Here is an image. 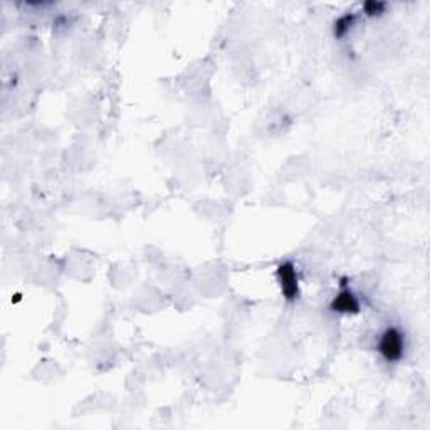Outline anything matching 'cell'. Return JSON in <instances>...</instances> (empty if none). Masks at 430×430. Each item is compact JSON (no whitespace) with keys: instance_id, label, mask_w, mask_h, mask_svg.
I'll list each match as a JSON object with an SVG mask.
<instances>
[{"instance_id":"cell-1","label":"cell","mask_w":430,"mask_h":430,"mask_svg":"<svg viewBox=\"0 0 430 430\" xmlns=\"http://www.w3.org/2000/svg\"><path fill=\"white\" fill-rule=\"evenodd\" d=\"M378 351L389 363L400 362L405 355V335L395 326L386 328L378 343Z\"/></svg>"},{"instance_id":"cell-2","label":"cell","mask_w":430,"mask_h":430,"mask_svg":"<svg viewBox=\"0 0 430 430\" xmlns=\"http://www.w3.org/2000/svg\"><path fill=\"white\" fill-rule=\"evenodd\" d=\"M277 283H279L281 292H283V298L292 303L299 298V277L298 271H296V265L292 263H286L277 265Z\"/></svg>"},{"instance_id":"cell-3","label":"cell","mask_w":430,"mask_h":430,"mask_svg":"<svg viewBox=\"0 0 430 430\" xmlns=\"http://www.w3.org/2000/svg\"><path fill=\"white\" fill-rule=\"evenodd\" d=\"M330 308L339 315H357L359 312V299L350 288H343L331 301Z\"/></svg>"},{"instance_id":"cell-4","label":"cell","mask_w":430,"mask_h":430,"mask_svg":"<svg viewBox=\"0 0 430 430\" xmlns=\"http://www.w3.org/2000/svg\"><path fill=\"white\" fill-rule=\"evenodd\" d=\"M355 21H357V15L355 14H345L342 15L339 19H336L335 27H333V34L336 39H343L350 32V29L353 27Z\"/></svg>"},{"instance_id":"cell-5","label":"cell","mask_w":430,"mask_h":430,"mask_svg":"<svg viewBox=\"0 0 430 430\" xmlns=\"http://www.w3.org/2000/svg\"><path fill=\"white\" fill-rule=\"evenodd\" d=\"M386 3L380 2V0H368V2L363 3V12H365L368 17H377V15H382L385 12Z\"/></svg>"}]
</instances>
